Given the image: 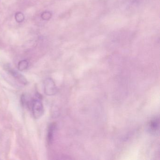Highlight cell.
<instances>
[{
    "mask_svg": "<svg viewBox=\"0 0 160 160\" xmlns=\"http://www.w3.org/2000/svg\"><path fill=\"white\" fill-rule=\"evenodd\" d=\"M41 17H42V19L43 20H48L51 18V17H52V14H51L50 12H45L42 14Z\"/></svg>",
    "mask_w": 160,
    "mask_h": 160,
    "instance_id": "ba28073f",
    "label": "cell"
},
{
    "mask_svg": "<svg viewBox=\"0 0 160 160\" xmlns=\"http://www.w3.org/2000/svg\"><path fill=\"white\" fill-rule=\"evenodd\" d=\"M44 92L48 96H52L56 94L57 91V87L55 82L51 78H48L44 82Z\"/></svg>",
    "mask_w": 160,
    "mask_h": 160,
    "instance_id": "7a4b0ae2",
    "label": "cell"
},
{
    "mask_svg": "<svg viewBox=\"0 0 160 160\" xmlns=\"http://www.w3.org/2000/svg\"><path fill=\"white\" fill-rule=\"evenodd\" d=\"M15 19L17 22L18 23H22L25 19V16L23 13L21 12H18L15 14Z\"/></svg>",
    "mask_w": 160,
    "mask_h": 160,
    "instance_id": "52a82bcc",
    "label": "cell"
},
{
    "mask_svg": "<svg viewBox=\"0 0 160 160\" xmlns=\"http://www.w3.org/2000/svg\"><path fill=\"white\" fill-rule=\"evenodd\" d=\"M5 69L13 77L17 80H18V82L24 85H27L28 84V80L25 78V77L18 72L16 70H15L12 67L8 64L5 66Z\"/></svg>",
    "mask_w": 160,
    "mask_h": 160,
    "instance_id": "3957f363",
    "label": "cell"
},
{
    "mask_svg": "<svg viewBox=\"0 0 160 160\" xmlns=\"http://www.w3.org/2000/svg\"><path fill=\"white\" fill-rule=\"evenodd\" d=\"M28 65L29 63L28 61L26 60L21 61L18 62V69L20 71H25L28 69Z\"/></svg>",
    "mask_w": 160,
    "mask_h": 160,
    "instance_id": "8992f818",
    "label": "cell"
},
{
    "mask_svg": "<svg viewBox=\"0 0 160 160\" xmlns=\"http://www.w3.org/2000/svg\"><path fill=\"white\" fill-rule=\"evenodd\" d=\"M32 114L35 119L40 118L44 114V107L42 103L40 100H33L31 105Z\"/></svg>",
    "mask_w": 160,
    "mask_h": 160,
    "instance_id": "6da1fadb",
    "label": "cell"
},
{
    "mask_svg": "<svg viewBox=\"0 0 160 160\" xmlns=\"http://www.w3.org/2000/svg\"><path fill=\"white\" fill-rule=\"evenodd\" d=\"M56 123L53 122L49 125L48 131L47 140L48 144H50L52 143L54 137V133L56 130Z\"/></svg>",
    "mask_w": 160,
    "mask_h": 160,
    "instance_id": "5b68a950",
    "label": "cell"
},
{
    "mask_svg": "<svg viewBox=\"0 0 160 160\" xmlns=\"http://www.w3.org/2000/svg\"><path fill=\"white\" fill-rule=\"evenodd\" d=\"M149 130L152 134H157L159 131V119L156 118L152 119L149 124Z\"/></svg>",
    "mask_w": 160,
    "mask_h": 160,
    "instance_id": "277c9868",
    "label": "cell"
}]
</instances>
